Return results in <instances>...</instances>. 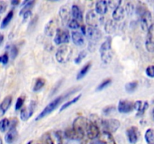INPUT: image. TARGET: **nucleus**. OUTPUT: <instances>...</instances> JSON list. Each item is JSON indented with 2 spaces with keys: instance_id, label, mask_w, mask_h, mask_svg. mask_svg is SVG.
Masks as SVG:
<instances>
[{
  "instance_id": "38",
  "label": "nucleus",
  "mask_w": 154,
  "mask_h": 144,
  "mask_svg": "<svg viewBox=\"0 0 154 144\" xmlns=\"http://www.w3.org/2000/svg\"><path fill=\"white\" fill-rule=\"evenodd\" d=\"M86 56H87V52L84 50L81 51V52L78 54V56L76 57V58L75 59V64H80Z\"/></svg>"
},
{
  "instance_id": "20",
  "label": "nucleus",
  "mask_w": 154,
  "mask_h": 144,
  "mask_svg": "<svg viewBox=\"0 0 154 144\" xmlns=\"http://www.w3.org/2000/svg\"><path fill=\"white\" fill-rule=\"evenodd\" d=\"M149 104L147 101L137 100L134 103V110H137V116H142L148 108Z\"/></svg>"
},
{
  "instance_id": "13",
  "label": "nucleus",
  "mask_w": 154,
  "mask_h": 144,
  "mask_svg": "<svg viewBox=\"0 0 154 144\" xmlns=\"http://www.w3.org/2000/svg\"><path fill=\"white\" fill-rule=\"evenodd\" d=\"M117 108L121 113H129L134 110V103L127 100H120Z\"/></svg>"
},
{
  "instance_id": "35",
  "label": "nucleus",
  "mask_w": 154,
  "mask_h": 144,
  "mask_svg": "<svg viewBox=\"0 0 154 144\" xmlns=\"http://www.w3.org/2000/svg\"><path fill=\"white\" fill-rule=\"evenodd\" d=\"M10 121L8 118H3L0 121V131L5 132L10 128Z\"/></svg>"
},
{
  "instance_id": "41",
  "label": "nucleus",
  "mask_w": 154,
  "mask_h": 144,
  "mask_svg": "<svg viewBox=\"0 0 154 144\" xmlns=\"http://www.w3.org/2000/svg\"><path fill=\"white\" fill-rule=\"evenodd\" d=\"M23 102H24V99L22 97L18 98L17 100L16 104H15V110H18L20 109V108L23 106Z\"/></svg>"
},
{
  "instance_id": "26",
  "label": "nucleus",
  "mask_w": 154,
  "mask_h": 144,
  "mask_svg": "<svg viewBox=\"0 0 154 144\" xmlns=\"http://www.w3.org/2000/svg\"><path fill=\"white\" fill-rule=\"evenodd\" d=\"M72 16L75 20L78 21H82L83 20V14L80 8L76 4L72 5Z\"/></svg>"
},
{
  "instance_id": "51",
  "label": "nucleus",
  "mask_w": 154,
  "mask_h": 144,
  "mask_svg": "<svg viewBox=\"0 0 154 144\" xmlns=\"http://www.w3.org/2000/svg\"><path fill=\"white\" fill-rule=\"evenodd\" d=\"M153 118H154V108H153Z\"/></svg>"
},
{
  "instance_id": "44",
  "label": "nucleus",
  "mask_w": 154,
  "mask_h": 144,
  "mask_svg": "<svg viewBox=\"0 0 154 144\" xmlns=\"http://www.w3.org/2000/svg\"><path fill=\"white\" fill-rule=\"evenodd\" d=\"M6 9V4L3 2H0V13L5 11Z\"/></svg>"
},
{
  "instance_id": "15",
  "label": "nucleus",
  "mask_w": 154,
  "mask_h": 144,
  "mask_svg": "<svg viewBox=\"0 0 154 144\" xmlns=\"http://www.w3.org/2000/svg\"><path fill=\"white\" fill-rule=\"evenodd\" d=\"M126 135L129 142L131 144H135L139 138V131L135 126H132L126 130Z\"/></svg>"
},
{
  "instance_id": "17",
  "label": "nucleus",
  "mask_w": 154,
  "mask_h": 144,
  "mask_svg": "<svg viewBox=\"0 0 154 144\" xmlns=\"http://www.w3.org/2000/svg\"><path fill=\"white\" fill-rule=\"evenodd\" d=\"M35 107V101H32L27 107L23 109L20 112L21 120H23V121H27L33 115Z\"/></svg>"
},
{
  "instance_id": "9",
  "label": "nucleus",
  "mask_w": 154,
  "mask_h": 144,
  "mask_svg": "<svg viewBox=\"0 0 154 144\" xmlns=\"http://www.w3.org/2000/svg\"><path fill=\"white\" fill-rule=\"evenodd\" d=\"M70 39V34L69 31L66 28H59L54 37V42L57 45L64 44L69 43Z\"/></svg>"
},
{
  "instance_id": "12",
  "label": "nucleus",
  "mask_w": 154,
  "mask_h": 144,
  "mask_svg": "<svg viewBox=\"0 0 154 144\" xmlns=\"http://www.w3.org/2000/svg\"><path fill=\"white\" fill-rule=\"evenodd\" d=\"M71 14H72V11L67 5H63L60 8L59 15H60L61 22L63 25H68L69 21L72 20L71 19Z\"/></svg>"
},
{
  "instance_id": "39",
  "label": "nucleus",
  "mask_w": 154,
  "mask_h": 144,
  "mask_svg": "<svg viewBox=\"0 0 154 144\" xmlns=\"http://www.w3.org/2000/svg\"><path fill=\"white\" fill-rule=\"evenodd\" d=\"M122 3L121 1H119V0H114V1H108V6L111 8L116 9L117 8L120 7V4Z\"/></svg>"
},
{
  "instance_id": "34",
  "label": "nucleus",
  "mask_w": 154,
  "mask_h": 144,
  "mask_svg": "<svg viewBox=\"0 0 154 144\" xmlns=\"http://www.w3.org/2000/svg\"><path fill=\"white\" fill-rule=\"evenodd\" d=\"M13 15H14V12L12 11V10H11V11H9L8 13V14L6 15L5 17L3 19L2 22V23H1V28H5V27L8 25V23L10 22V21L11 20L12 17H13Z\"/></svg>"
},
{
  "instance_id": "6",
  "label": "nucleus",
  "mask_w": 154,
  "mask_h": 144,
  "mask_svg": "<svg viewBox=\"0 0 154 144\" xmlns=\"http://www.w3.org/2000/svg\"><path fill=\"white\" fill-rule=\"evenodd\" d=\"M44 144H63L61 134L57 131L48 132L42 136Z\"/></svg>"
},
{
  "instance_id": "19",
  "label": "nucleus",
  "mask_w": 154,
  "mask_h": 144,
  "mask_svg": "<svg viewBox=\"0 0 154 144\" xmlns=\"http://www.w3.org/2000/svg\"><path fill=\"white\" fill-rule=\"evenodd\" d=\"M98 138L101 143L102 144H116L114 136L108 131H102Z\"/></svg>"
},
{
  "instance_id": "31",
  "label": "nucleus",
  "mask_w": 154,
  "mask_h": 144,
  "mask_svg": "<svg viewBox=\"0 0 154 144\" xmlns=\"http://www.w3.org/2000/svg\"><path fill=\"white\" fill-rule=\"evenodd\" d=\"M45 80L44 78H38L35 81L34 86H33V92H38L39 90L42 89L45 85Z\"/></svg>"
},
{
  "instance_id": "23",
  "label": "nucleus",
  "mask_w": 154,
  "mask_h": 144,
  "mask_svg": "<svg viewBox=\"0 0 154 144\" xmlns=\"http://www.w3.org/2000/svg\"><path fill=\"white\" fill-rule=\"evenodd\" d=\"M65 136L67 139L72 140H81L84 137L83 135H81V134L76 131L73 128L67 129L65 131Z\"/></svg>"
},
{
  "instance_id": "29",
  "label": "nucleus",
  "mask_w": 154,
  "mask_h": 144,
  "mask_svg": "<svg viewBox=\"0 0 154 144\" xmlns=\"http://www.w3.org/2000/svg\"><path fill=\"white\" fill-rule=\"evenodd\" d=\"M34 4H35V1L25 2V3H24L23 4V7L22 8V9L20 10V15H23L24 14L26 13V12L31 11Z\"/></svg>"
},
{
  "instance_id": "5",
  "label": "nucleus",
  "mask_w": 154,
  "mask_h": 144,
  "mask_svg": "<svg viewBox=\"0 0 154 144\" xmlns=\"http://www.w3.org/2000/svg\"><path fill=\"white\" fill-rule=\"evenodd\" d=\"M89 122H90V120H88L85 117L78 116L74 120L72 128L76 131H78V133L81 134V135H83L84 136Z\"/></svg>"
},
{
  "instance_id": "8",
  "label": "nucleus",
  "mask_w": 154,
  "mask_h": 144,
  "mask_svg": "<svg viewBox=\"0 0 154 144\" xmlns=\"http://www.w3.org/2000/svg\"><path fill=\"white\" fill-rule=\"evenodd\" d=\"M102 20L103 17L94 10H89L86 15V22L89 26L98 28V26L102 24Z\"/></svg>"
},
{
  "instance_id": "49",
  "label": "nucleus",
  "mask_w": 154,
  "mask_h": 144,
  "mask_svg": "<svg viewBox=\"0 0 154 144\" xmlns=\"http://www.w3.org/2000/svg\"><path fill=\"white\" fill-rule=\"evenodd\" d=\"M32 141H29V142H27V143L26 144H32Z\"/></svg>"
},
{
  "instance_id": "27",
  "label": "nucleus",
  "mask_w": 154,
  "mask_h": 144,
  "mask_svg": "<svg viewBox=\"0 0 154 144\" xmlns=\"http://www.w3.org/2000/svg\"><path fill=\"white\" fill-rule=\"evenodd\" d=\"M144 138L147 144H154V130L152 128H149L146 130Z\"/></svg>"
},
{
  "instance_id": "14",
  "label": "nucleus",
  "mask_w": 154,
  "mask_h": 144,
  "mask_svg": "<svg viewBox=\"0 0 154 144\" xmlns=\"http://www.w3.org/2000/svg\"><path fill=\"white\" fill-rule=\"evenodd\" d=\"M145 46L147 51L154 52V23L147 31Z\"/></svg>"
},
{
  "instance_id": "32",
  "label": "nucleus",
  "mask_w": 154,
  "mask_h": 144,
  "mask_svg": "<svg viewBox=\"0 0 154 144\" xmlns=\"http://www.w3.org/2000/svg\"><path fill=\"white\" fill-rule=\"evenodd\" d=\"M81 95H82V94H80L79 95H78V96H77V97L74 98L72 99V100H69V101L66 102V103H65L64 104H63V106H61V108H60V112H62V111H63V110H64L67 109V108L69 107V106H70L71 105L74 104H75V103H76V102H78V100H79V99L81 98Z\"/></svg>"
},
{
  "instance_id": "46",
  "label": "nucleus",
  "mask_w": 154,
  "mask_h": 144,
  "mask_svg": "<svg viewBox=\"0 0 154 144\" xmlns=\"http://www.w3.org/2000/svg\"><path fill=\"white\" fill-rule=\"evenodd\" d=\"M112 110H113V107H110V106H108V107H106L105 110H104V112H105L106 114H108L109 113L110 111Z\"/></svg>"
},
{
  "instance_id": "1",
  "label": "nucleus",
  "mask_w": 154,
  "mask_h": 144,
  "mask_svg": "<svg viewBox=\"0 0 154 144\" xmlns=\"http://www.w3.org/2000/svg\"><path fill=\"white\" fill-rule=\"evenodd\" d=\"M137 14L140 16V24L142 30L148 31L149 28L153 25V17L150 10L147 9L144 4L139 2V5L137 6Z\"/></svg>"
},
{
  "instance_id": "2",
  "label": "nucleus",
  "mask_w": 154,
  "mask_h": 144,
  "mask_svg": "<svg viewBox=\"0 0 154 144\" xmlns=\"http://www.w3.org/2000/svg\"><path fill=\"white\" fill-rule=\"evenodd\" d=\"M77 89H78V88H73V89H72V91H69V92L66 93V94H64V95L59 96L58 98H57L54 99V100H52L51 103L48 104L45 106V109H44L41 112V113L39 114L37 117H36V118H35L36 121H38V120H39V119H42V118H43L44 117H45L46 116L49 115V114L51 113L53 111L55 110L56 108H57V106L60 104V103H61V102L63 101L65 98H67L69 97L70 94L75 93V92H76Z\"/></svg>"
},
{
  "instance_id": "40",
  "label": "nucleus",
  "mask_w": 154,
  "mask_h": 144,
  "mask_svg": "<svg viewBox=\"0 0 154 144\" xmlns=\"http://www.w3.org/2000/svg\"><path fill=\"white\" fill-rule=\"evenodd\" d=\"M146 74L150 78H154V65H150L146 68Z\"/></svg>"
},
{
  "instance_id": "24",
  "label": "nucleus",
  "mask_w": 154,
  "mask_h": 144,
  "mask_svg": "<svg viewBox=\"0 0 154 144\" xmlns=\"http://www.w3.org/2000/svg\"><path fill=\"white\" fill-rule=\"evenodd\" d=\"M125 9L123 6L120 5V7L114 9L112 13V18L114 21H120L124 18L125 16Z\"/></svg>"
},
{
  "instance_id": "50",
  "label": "nucleus",
  "mask_w": 154,
  "mask_h": 144,
  "mask_svg": "<svg viewBox=\"0 0 154 144\" xmlns=\"http://www.w3.org/2000/svg\"><path fill=\"white\" fill-rule=\"evenodd\" d=\"M0 144H3V143H2V140L1 137H0Z\"/></svg>"
},
{
  "instance_id": "11",
  "label": "nucleus",
  "mask_w": 154,
  "mask_h": 144,
  "mask_svg": "<svg viewBox=\"0 0 154 144\" xmlns=\"http://www.w3.org/2000/svg\"><path fill=\"white\" fill-rule=\"evenodd\" d=\"M58 20L56 18L51 20L45 27V34L47 36L52 37L58 29Z\"/></svg>"
},
{
  "instance_id": "21",
  "label": "nucleus",
  "mask_w": 154,
  "mask_h": 144,
  "mask_svg": "<svg viewBox=\"0 0 154 144\" xmlns=\"http://www.w3.org/2000/svg\"><path fill=\"white\" fill-rule=\"evenodd\" d=\"M108 2L104 1V0H100L98 1L96 4V8H95V11L99 15H104L108 12Z\"/></svg>"
},
{
  "instance_id": "42",
  "label": "nucleus",
  "mask_w": 154,
  "mask_h": 144,
  "mask_svg": "<svg viewBox=\"0 0 154 144\" xmlns=\"http://www.w3.org/2000/svg\"><path fill=\"white\" fill-rule=\"evenodd\" d=\"M10 53H11V58H14L15 57L17 56V53H18L17 48L15 46H11Z\"/></svg>"
},
{
  "instance_id": "7",
  "label": "nucleus",
  "mask_w": 154,
  "mask_h": 144,
  "mask_svg": "<svg viewBox=\"0 0 154 144\" xmlns=\"http://www.w3.org/2000/svg\"><path fill=\"white\" fill-rule=\"evenodd\" d=\"M120 126V122L116 118H110V119H102L101 128L103 129V131H108L109 133H114L119 129Z\"/></svg>"
},
{
  "instance_id": "33",
  "label": "nucleus",
  "mask_w": 154,
  "mask_h": 144,
  "mask_svg": "<svg viewBox=\"0 0 154 144\" xmlns=\"http://www.w3.org/2000/svg\"><path fill=\"white\" fill-rule=\"evenodd\" d=\"M138 82L137 81H132V82H129L128 83L126 84L125 86V89L127 92L132 93L133 92H135V90L136 89L137 87H138Z\"/></svg>"
},
{
  "instance_id": "43",
  "label": "nucleus",
  "mask_w": 154,
  "mask_h": 144,
  "mask_svg": "<svg viewBox=\"0 0 154 144\" xmlns=\"http://www.w3.org/2000/svg\"><path fill=\"white\" fill-rule=\"evenodd\" d=\"M0 62L2 63L3 64H6L8 62V55L7 53L0 56Z\"/></svg>"
},
{
  "instance_id": "36",
  "label": "nucleus",
  "mask_w": 154,
  "mask_h": 144,
  "mask_svg": "<svg viewBox=\"0 0 154 144\" xmlns=\"http://www.w3.org/2000/svg\"><path fill=\"white\" fill-rule=\"evenodd\" d=\"M111 79L105 80H104L103 82H101V83L99 84V86H98L96 90H97V91H102V90H103L104 88H106L108 86H109L110 84H111Z\"/></svg>"
},
{
  "instance_id": "10",
  "label": "nucleus",
  "mask_w": 154,
  "mask_h": 144,
  "mask_svg": "<svg viewBox=\"0 0 154 144\" xmlns=\"http://www.w3.org/2000/svg\"><path fill=\"white\" fill-rule=\"evenodd\" d=\"M100 134V128L90 120V122L87 128V130H86V134H87V137L90 140L96 139V138L99 137Z\"/></svg>"
},
{
  "instance_id": "18",
  "label": "nucleus",
  "mask_w": 154,
  "mask_h": 144,
  "mask_svg": "<svg viewBox=\"0 0 154 144\" xmlns=\"http://www.w3.org/2000/svg\"><path fill=\"white\" fill-rule=\"evenodd\" d=\"M17 130L16 126H11L8 131L6 133L5 136V140L8 144H12L17 138Z\"/></svg>"
},
{
  "instance_id": "45",
  "label": "nucleus",
  "mask_w": 154,
  "mask_h": 144,
  "mask_svg": "<svg viewBox=\"0 0 154 144\" xmlns=\"http://www.w3.org/2000/svg\"><path fill=\"white\" fill-rule=\"evenodd\" d=\"M31 13H32L31 11H28V12H26V13H25V14H24L23 15V16L24 20H26V19H28V18H29V16L30 15H31Z\"/></svg>"
},
{
  "instance_id": "47",
  "label": "nucleus",
  "mask_w": 154,
  "mask_h": 144,
  "mask_svg": "<svg viewBox=\"0 0 154 144\" xmlns=\"http://www.w3.org/2000/svg\"><path fill=\"white\" fill-rule=\"evenodd\" d=\"M3 40H4V36H3V34H0V45H1L2 43Z\"/></svg>"
},
{
  "instance_id": "37",
  "label": "nucleus",
  "mask_w": 154,
  "mask_h": 144,
  "mask_svg": "<svg viewBox=\"0 0 154 144\" xmlns=\"http://www.w3.org/2000/svg\"><path fill=\"white\" fill-rule=\"evenodd\" d=\"M68 26H69V28H72V29H78V28H80V24L78 20L75 19H72L68 23Z\"/></svg>"
},
{
  "instance_id": "25",
  "label": "nucleus",
  "mask_w": 154,
  "mask_h": 144,
  "mask_svg": "<svg viewBox=\"0 0 154 144\" xmlns=\"http://www.w3.org/2000/svg\"><path fill=\"white\" fill-rule=\"evenodd\" d=\"M72 39L76 46H81L84 44V38L83 34L79 32H73L72 33Z\"/></svg>"
},
{
  "instance_id": "3",
  "label": "nucleus",
  "mask_w": 154,
  "mask_h": 144,
  "mask_svg": "<svg viewBox=\"0 0 154 144\" xmlns=\"http://www.w3.org/2000/svg\"><path fill=\"white\" fill-rule=\"evenodd\" d=\"M101 59L105 64H108L113 58V51L111 48V38L108 37L101 45L100 49Z\"/></svg>"
},
{
  "instance_id": "16",
  "label": "nucleus",
  "mask_w": 154,
  "mask_h": 144,
  "mask_svg": "<svg viewBox=\"0 0 154 144\" xmlns=\"http://www.w3.org/2000/svg\"><path fill=\"white\" fill-rule=\"evenodd\" d=\"M87 35L92 41H98L102 38V32L96 27L89 26L87 29Z\"/></svg>"
},
{
  "instance_id": "48",
  "label": "nucleus",
  "mask_w": 154,
  "mask_h": 144,
  "mask_svg": "<svg viewBox=\"0 0 154 144\" xmlns=\"http://www.w3.org/2000/svg\"><path fill=\"white\" fill-rule=\"evenodd\" d=\"M20 3L19 1H12L11 2V4H13V5H17V4H18Z\"/></svg>"
},
{
  "instance_id": "30",
  "label": "nucleus",
  "mask_w": 154,
  "mask_h": 144,
  "mask_svg": "<svg viewBox=\"0 0 154 144\" xmlns=\"http://www.w3.org/2000/svg\"><path fill=\"white\" fill-rule=\"evenodd\" d=\"M116 28H117V25L115 22L113 20H109L106 22L105 26V32L108 34H112L115 32Z\"/></svg>"
},
{
  "instance_id": "22",
  "label": "nucleus",
  "mask_w": 154,
  "mask_h": 144,
  "mask_svg": "<svg viewBox=\"0 0 154 144\" xmlns=\"http://www.w3.org/2000/svg\"><path fill=\"white\" fill-rule=\"evenodd\" d=\"M11 102L12 97L11 95L7 96V97H5L3 99L2 103L0 104V117L4 116L5 113L7 112V110L10 107L11 104Z\"/></svg>"
},
{
  "instance_id": "28",
  "label": "nucleus",
  "mask_w": 154,
  "mask_h": 144,
  "mask_svg": "<svg viewBox=\"0 0 154 144\" xmlns=\"http://www.w3.org/2000/svg\"><path fill=\"white\" fill-rule=\"evenodd\" d=\"M91 67V62H88L81 69L79 72H78V75H77V80H81L82 78H84V76H85L87 74V72L89 71V70L90 69Z\"/></svg>"
},
{
  "instance_id": "4",
  "label": "nucleus",
  "mask_w": 154,
  "mask_h": 144,
  "mask_svg": "<svg viewBox=\"0 0 154 144\" xmlns=\"http://www.w3.org/2000/svg\"><path fill=\"white\" fill-rule=\"evenodd\" d=\"M72 49L71 46L68 45H62L56 52V59L59 63H64L68 62L71 59L72 56Z\"/></svg>"
}]
</instances>
